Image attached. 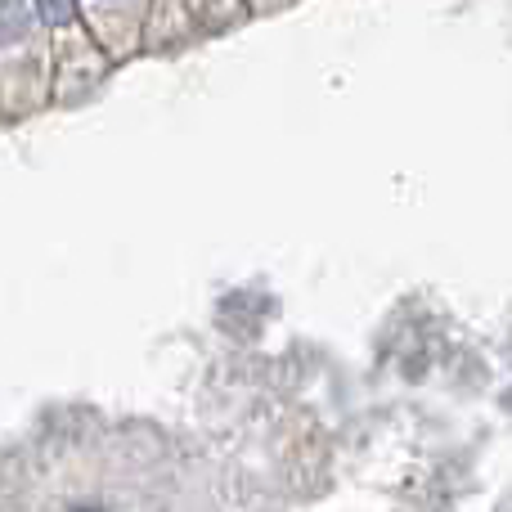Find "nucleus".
Returning a JSON list of instances; mask_svg holds the SVG:
<instances>
[{
  "instance_id": "obj_1",
  "label": "nucleus",
  "mask_w": 512,
  "mask_h": 512,
  "mask_svg": "<svg viewBox=\"0 0 512 512\" xmlns=\"http://www.w3.org/2000/svg\"><path fill=\"white\" fill-rule=\"evenodd\" d=\"M36 9H41V18L50 27H63V23H72V14H77V0H36Z\"/></svg>"
}]
</instances>
